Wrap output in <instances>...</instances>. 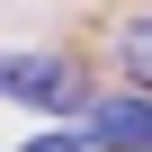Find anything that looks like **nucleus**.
Listing matches in <instances>:
<instances>
[{
	"mask_svg": "<svg viewBox=\"0 0 152 152\" xmlns=\"http://www.w3.org/2000/svg\"><path fill=\"white\" fill-rule=\"evenodd\" d=\"M0 90H9L18 107L90 116V81H81V63H54V54H0Z\"/></svg>",
	"mask_w": 152,
	"mask_h": 152,
	"instance_id": "1",
	"label": "nucleus"
},
{
	"mask_svg": "<svg viewBox=\"0 0 152 152\" xmlns=\"http://www.w3.org/2000/svg\"><path fill=\"white\" fill-rule=\"evenodd\" d=\"M81 134H90V152H107V143H152V90H125V99H90Z\"/></svg>",
	"mask_w": 152,
	"mask_h": 152,
	"instance_id": "2",
	"label": "nucleus"
},
{
	"mask_svg": "<svg viewBox=\"0 0 152 152\" xmlns=\"http://www.w3.org/2000/svg\"><path fill=\"white\" fill-rule=\"evenodd\" d=\"M116 63H125V81H143V90H152V9L116 27Z\"/></svg>",
	"mask_w": 152,
	"mask_h": 152,
	"instance_id": "3",
	"label": "nucleus"
}]
</instances>
